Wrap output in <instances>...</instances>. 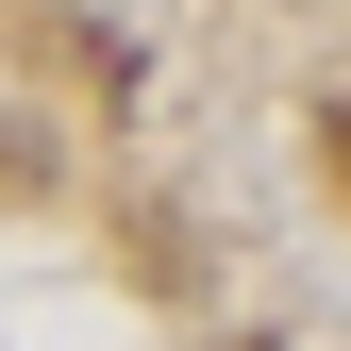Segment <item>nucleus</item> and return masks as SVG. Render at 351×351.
<instances>
[{
	"instance_id": "obj_1",
	"label": "nucleus",
	"mask_w": 351,
	"mask_h": 351,
	"mask_svg": "<svg viewBox=\"0 0 351 351\" xmlns=\"http://www.w3.org/2000/svg\"><path fill=\"white\" fill-rule=\"evenodd\" d=\"M335 184H351V117H335Z\"/></svg>"
}]
</instances>
